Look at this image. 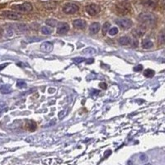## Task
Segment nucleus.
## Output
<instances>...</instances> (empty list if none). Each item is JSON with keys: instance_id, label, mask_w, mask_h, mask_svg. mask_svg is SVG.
<instances>
[{"instance_id": "f257e3e1", "label": "nucleus", "mask_w": 165, "mask_h": 165, "mask_svg": "<svg viewBox=\"0 0 165 165\" xmlns=\"http://www.w3.org/2000/svg\"><path fill=\"white\" fill-rule=\"evenodd\" d=\"M138 21L143 26H153L156 22V17L150 13H142L139 15Z\"/></svg>"}, {"instance_id": "f03ea898", "label": "nucleus", "mask_w": 165, "mask_h": 165, "mask_svg": "<svg viewBox=\"0 0 165 165\" xmlns=\"http://www.w3.org/2000/svg\"><path fill=\"white\" fill-rule=\"evenodd\" d=\"M116 8L117 13H120L121 15H126L131 10L130 4L129 3H125V2H122V3H118L116 5Z\"/></svg>"}, {"instance_id": "7ed1b4c3", "label": "nucleus", "mask_w": 165, "mask_h": 165, "mask_svg": "<svg viewBox=\"0 0 165 165\" xmlns=\"http://www.w3.org/2000/svg\"><path fill=\"white\" fill-rule=\"evenodd\" d=\"M13 8L19 13H29L32 10V5L30 3H24L20 5L13 6Z\"/></svg>"}, {"instance_id": "20e7f679", "label": "nucleus", "mask_w": 165, "mask_h": 165, "mask_svg": "<svg viewBox=\"0 0 165 165\" xmlns=\"http://www.w3.org/2000/svg\"><path fill=\"white\" fill-rule=\"evenodd\" d=\"M116 23L122 29L127 30L130 29L133 26V22L129 18H122V19H117L116 21Z\"/></svg>"}, {"instance_id": "39448f33", "label": "nucleus", "mask_w": 165, "mask_h": 165, "mask_svg": "<svg viewBox=\"0 0 165 165\" xmlns=\"http://www.w3.org/2000/svg\"><path fill=\"white\" fill-rule=\"evenodd\" d=\"M79 9V7L72 3H66L65 5L63 7V12L66 14H74L77 13Z\"/></svg>"}, {"instance_id": "423d86ee", "label": "nucleus", "mask_w": 165, "mask_h": 165, "mask_svg": "<svg viewBox=\"0 0 165 165\" xmlns=\"http://www.w3.org/2000/svg\"><path fill=\"white\" fill-rule=\"evenodd\" d=\"M101 11V8L95 3H91L86 6V12L88 13L90 16H96Z\"/></svg>"}, {"instance_id": "0eeeda50", "label": "nucleus", "mask_w": 165, "mask_h": 165, "mask_svg": "<svg viewBox=\"0 0 165 165\" xmlns=\"http://www.w3.org/2000/svg\"><path fill=\"white\" fill-rule=\"evenodd\" d=\"M3 16L6 18L11 20H17L21 18V15L15 12H11V11H5L3 13Z\"/></svg>"}, {"instance_id": "6e6552de", "label": "nucleus", "mask_w": 165, "mask_h": 165, "mask_svg": "<svg viewBox=\"0 0 165 165\" xmlns=\"http://www.w3.org/2000/svg\"><path fill=\"white\" fill-rule=\"evenodd\" d=\"M69 26L68 23L59 22L57 27V33L58 34H65L69 32Z\"/></svg>"}, {"instance_id": "1a4fd4ad", "label": "nucleus", "mask_w": 165, "mask_h": 165, "mask_svg": "<svg viewBox=\"0 0 165 165\" xmlns=\"http://www.w3.org/2000/svg\"><path fill=\"white\" fill-rule=\"evenodd\" d=\"M145 32H146V27L145 26H140L136 27L135 29L133 31V35L135 37H141L145 35Z\"/></svg>"}, {"instance_id": "9d476101", "label": "nucleus", "mask_w": 165, "mask_h": 165, "mask_svg": "<svg viewBox=\"0 0 165 165\" xmlns=\"http://www.w3.org/2000/svg\"><path fill=\"white\" fill-rule=\"evenodd\" d=\"M73 25H74V27L77 28V29L82 30L84 29L86 27V26H87V22H86L84 20L77 19L74 20V21L73 22Z\"/></svg>"}, {"instance_id": "9b49d317", "label": "nucleus", "mask_w": 165, "mask_h": 165, "mask_svg": "<svg viewBox=\"0 0 165 165\" xmlns=\"http://www.w3.org/2000/svg\"><path fill=\"white\" fill-rule=\"evenodd\" d=\"M141 3L144 7L154 8L158 5V0H142Z\"/></svg>"}, {"instance_id": "f8f14e48", "label": "nucleus", "mask_w": 165, "mask_h": 165, "mask_svg": "<svg viewBox=\"0 0 165 165\" xmlns=\"http://www.w3.org/2000/svg\"><path fill=\"white\" fill-rule=\"evenodd\" d=\"M40 49L45 52H50L53 50V44L50 41H46L41 44Z\"/></svg>"}, {"instance_id": "ddd939ff", "label": "nucleus", "mask_w": 165, "mask_h": 165, "mask_svg": "<svg viewBox=\"0 0 165 165\" xmlns=\"http://www.w3.org/2000/svg\"><path fill=\"white\" fill-rule=\"evenodd\" d=\"M100 24L98 22H94L91 24V26H89V31L92 34H97L100 30Z\"/></svg>"}, {"instance_id": "4468645a", "label": "nucleus", "mask_w": 165, "mask_h": 165, "mask_svg": "<svg viewBox=\"0 0 165 165\" xmlns=\"http://www.w3.org/2000/svg\"><path fill=\"white\" fill-rule=\"evenodd\" d=\"M119 43L122 45V46H127V45H130V41H131V39L129 37V36H122L119 39Z\"/></svg>"}, {"instance_id": "2eb2a0df", "label": "nucleus", "mask_w": 165, "mask_h": 165, "mask_svg": "<svg viewBox=\"0 0 165 165\" xmlns=\"http://www.w3.org/2000/svg\"><path fill=\"white\" fill-rule=\"evenodd\" d=\"M153 46H154V44H153V42H152L151 40H149L145 39L142 41V47H143L144 49H150Z\"/></svg>"}, {"instance_id": "dca6fc26", "label": "nucleus", "mask_w": 165, "mask_h": 165, "mask_svg": "<svg viewBox=\"0 0 165 165\" xmlns=\"http://www.w3.org/2000/svg\"><path fill=\"white\" fill-rule=\"evenodd\" d=\"M82 54H84L86 56H92V55L96 54V50L92 47H88L82 50Z\"/></svg>"}, {"instance_id": "f3484780", "label": "nucleus", "mask_w": 165, "mask_h": 165, "mask_svg": "<svg viewBox=\"0 0 165 165\" xmlns=\"http://www.w3.org/2000/svg\"><path fill=\"white\" fill-rule=\"evenodd\" d=\"M41 32L44 35H50L52 33V29L48 27V26H42L41 27Z\"/></svg>"}, {"instance_id": "a211bd4d", "label": "nucleus", "mask_w": 165, "mask_h": 165, "mask_svg": "<svg viewBox=\"0 0 165 165\" xmlns=\"http://www.w3.org/2000/svg\"><path fill=\"white\" fill-rule=\"evenodd\" d=\"M0 91L3 93H10L11 92V88L9 85H3L0 88Z\"/></svg>"}, {"instance_id": "6ab92c4d", "label": "nucleus", "mask_w": 165, "mask_h": 165, "mask_svg": "<svg viewBox=\"0 0 165 165\" xmlns=\"http://www.w3.org/2000/svg\"><path fill=\"white\" fill-rule=\"evenodd\" d=\"M155 72L154 70H152V69H146L144 73V75L146 77V78H152L153 76L154 75Z\"/></svg>"}, {"instance_id": "aec40b11", "label": "nucleus", "mask_w": 165, "mask_h": 165, "mask_svg": "<svg viewBox=\"0 0 165 165\" xmlns=\"http://www.w3.org/2000/svg\"><path fill=\"white\" fill-rule=\"evenodd\" d=\"M158 41L160 44H164L165 41V36H164V30H162L160 33H159V35H158Z\"/></svg>"}, {"instance_id": "412c9836", "label": "nucleus", "mask_w": 165, "mask_h": 165, "mask_svg": "<svg viewBox=\"0 0 165 165\" xmlns=\"http://www.w3.org/2000/svg\"><path fill=\"white\" fill-rule=\"evenodd\" d=\"M110 26H111V24L109 22L104 23V25L102 26V32L104 35H106V33L108 32V30L110 29Z\"/></svg>"}, {"instance_id": "4be33fe9", "label": "nucleus", "mask_w": 165, "mask_h": 165, "mask_svg": "<svg viewBox=\"0 0 165 165\" xmlns=\"http://www.w3.org/2000/svg\"><path fill=\"white\" fill-rule=\"evenodd\" d=\"M46 24L47 25H49V26H56V25H57V22H56V20L55 19H48V20H46Z\"/></svg>"}, {"instance_id": "5701e85b", "label": "nucleus", "mask_w": 165, "mask_h": 165, "mask_svg": "<svg viewBox=\"0 0 165 165\" xmlns=\"http://www.w3.org/2000/svg\"><path fill=\"white\" fill-rule=\"evenodd\" d=\"M16 87L20 88H24L26 87V83L23 80H19L16 82Z\"/></svg>"}, {"instance_id": "b1692460", "label": "nucleus", "mask_w": 165, "mask_h": 165, "mask_svg": "<svg viewBox=\"0 0 165 165\" xmlns=\"http://www.w3.org/2000/svg\"><path fill=\"white\" fill-rule=\"evenodd\" d=\"M139 158H140V160L142 163H145V162L148 161V156L145 154H140Z\"/></svg>"}, {"instance_id": "393cba45", "label": "nucleus", "mask_w": 165, "mask_h": 165, "mask_svg": "<svg viewBox=\"0 0 165 165\" xmlns=\"http://www.w3.org/2000/svg\"><path fill=\"white\" fill-rule=\"evenodd\" d=\"M118 33V28L117 27H112V29L109 30V34L110 36H115Z\"/></svg>"}, {"instance_id": "a878e982", "label": "nucleus", "mask_w": 165, "mask_h": 165, "mask_svg": "<svg viewBox=\"0 0 165 165\" xmlns=\"http://www.w3.org/2000/svg\"><path fill=\"white\" fill-rule=\"evenodd\" d=\"M28 128H29L30 130H35L36 128V123L34 122H32V121H30L29 125H28Z\"/></svg>"}, {"instance_id": "bb28decb", "label": "nucleus", "mask_w": 165, "mask_h": 165, "mask_svg": "<svg viewBox=\"0 0 165 165\" xmlns=\"http://www.w3.org/2000/svg\"><path fill=\"white\" fill-rule=\"evenodd\" d=\"M86 60L85 58H83V57H77V58H74L73 59V61L75 63H82V62H84Z\"/></svg>"}, {"instance_id": "cd10ccee", "label": "nucleus", "mask_w": 165, "mask_h": 165, "mask_svg": "<svg viewBox=\"0 0 165 165\" xmlns=\"http://www.w3.org/2000/svg\"><path fill=\"white\" fill-rule=\"evenodd\" d=\"M66 114H67V111H65V110H64V111H61V112L59 113V119L64 118V116H66Z\"/></svg>"}, {"instance_id": "c85d7f7f", "label": "nucleus", "mask_w": 165, "mask_h": 165, "mask_svg": "<svg viewBox=\"0 0 165 165\" xmlns=\"http://www.w3.org/2000/svg\"><path fill=\"white\" fill-rule=\"evenodd\" d=\"M142 69H143V66L141 64H139V65L135 66V68H134V71L135 72H139V71H141Z\"/></svg>"}, {"instance_id": "c756f323", "label": "nucleus", "mask_w": 165, "mask_h": 165, "mask_svg": "<svg viewBox=\"0 0 165 165\" xmlns=\"http://www.w3.org/2000/svg\"><path fill=\"white\" fill-rule=\"evenodd\" d=\"M130 44H131L132 46H134V47H136V46H138V41H137V40L133 39V40H131V41H130Z\"/></svg>"}, {"instance_id": "7c9ffc66", "label": "nucleus", "mask_w": 165, "mask_h": 165, "mask_svg": "<svg viewBox=\"0 0 165 165\" xmlns=\"http://www.w3.org/2000/svg\"><path fill=\"white\" fill-rule=\"evenodd\" d=\"M99 86H100V88L102 89H106L107 88V85H106V82H101L100 84H99Z\"/></svg>"}, {"instance_id": "2f4dec72", "label": "nucleus", "mask_w": 165, "mask_h": 165, "mask_svg": "<svg viewBox=\"0 0 165 165\" xmlns=\"http://www.w3.org/2000/svg\"><path fill=\"white\" fill-rule=\"evenodd\" d=\"M86 64H92V63L94 62V59H88L85 60Z\"/></svg>"}, {"instance_id": "473e14b6", "label": "nucleus", "mask_w": 165, "mask_h": 165, "mask_svg": "<svg viewBox=\"0 0 165 165\" xmlns=\"http://www.w3.org/2000/svg\"><path fill=\"white\" fill-rule=\"evenodd\" d=\"M7 65H8V64H1V65H0V71H1V70H3V69H4Z\"/></svg>"}, {"instance_id": "72a5a7b5", "label": "nucleus", "mask_w": 165, "mask_h": 165, "mask_svg": "<svg viewBox=\"0 0 165 165\" xmlns=\"http://www.w3.org/2000/svg\"><path fill=\"white\" fill-rule=\"evenodd\" d=\"M112 154V151L111 150H108V151H106V154H105V158H107L109 155Z\"/></svg>"}, {"instance_id": "f704fd0d", "label": "nucleus", "mask_w": 165, "mask_h": 165, "mask_svg": "<svg viewBox=\"0 0 165 165\" xmlns=\"http://www.w3.org/2000/svg\"><path fill=\"white\" fill-rule=\"evenodd\" d=\"M2 34H3V29L0 27V37H1V36H2Z\"/></svg>"}]
</instances>
